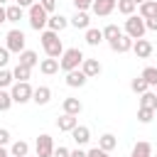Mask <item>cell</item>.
<instances>
[{
    "mask_svg": "<svg viewBox=\"0 0 157 157\" xmlns=\"http://www.w3.org/2000/svg\"><path fill=\"white\" fill-rule=\"evenodd\" d=\"M39 39H42V47H44V54H47V56H52V59H61V54H64V44H61V39H59V32H54V29H44Z\"/></svg>",
    "mask_w": 157,
    "mask_h": 157,
    "instance_id": "6da1fadb",
    "label": "cell"
},
{
    "mask_svg": "<svg viewBox=\"0 0 157 157\" xmlns=\"http://www.w3.org/2000/svg\"><path fill=\"white\" fill-rule=\"evenodd\" d=\"M83 52L78 49V47H71V49H64V54H61V59H59V66H61V71L66 74V71H74V69H81V64H83Z\"/></svg>",
    "mask_w": 157,
    "mask_h": 157,
    "instance_id": "7a4b0ae2",
    "label": "cell"
},
{
    "mask_svg": "<svg viewBox=\"0 0 157 157\" xmlns=\"http://www.w3.org/2000/svg\"><path fill=\"white\" fill-rule=\"evenodd\" d=\"M27 17H29V27L37 29V32H44L47 22H49V12L42 7V2H34L29 10H27Z\"/></svg>",
    "mask_w": 157,
    "mask_h": 157,
    "instance_id": "3957f363",
    "label": "cell"
},
{
    "mask_svg": "<svg viewBox=\"0 0 157 157\" xmlns=\"http://www.w3.org/2000/svg\"><path fill=\"white\" fill-rule=\"evenodd\" d=\"M125 34L128 37H132V39H142L145 37V32H147V25H145V17H140V15H130L128 20H125Z\"/></svg>",
    "mask_w": 157,
    "mask_h": 157,
    "instance_id": "277c9868",
    "label": "cell"
},
{
    "mask_svg": "<svg viewBox=\"0 0 157 157\" xmlns=\"http://www.w3.org/2000/svg\"><path fill=\"white\" fill-rule=\"evenodd\" d=\"M32 93H34V88L29 86V81H15L12 86H10V96H12V101L15 103H29L32 101Z\"/></svg>",
    "mask_w": 157,
    "mask_h": 157,
    "instance_id": "5b68a950",
    "label": "cell"
},
{
    "mask_svg": "<svg viewBox=\"0 0 157 157\" xmlns=\"http://www.w3.org/2000/svg\"><path fill=\"white\" fill-rule=\"evenodd\" d=\"M25 32L22 29H10L7 34H5V47L10 49V52H15V54H20V52H25Z\"/></svg>",
    "mask_w": 157,
    "mask_h": 157,
    "instance_id": "8992f818",
    "label": "cell"
},
{
    "mask_svg": "<svg viewBox=\"0 0 157 157\" xmlns=\"http://www.w3.org/2000/svg\"><path fill=\"white\" fill-rule=\"evenodd\" d=\"M34 150H37L39 157H52V155H54V140H52V135L42 132V135L37 137V142H34Z\"/></svg>",
    "mask_w": 157,
    "mask_h": 157,
    "instance_id": "52a82bcc",
    "label": "cell"
},
{
    "mask_svg": "<svg viewBox=\"0 0 157 157\" xmlns=\"http://www.w3.org/2000/svg\"><path fill=\"white\" fill-rule=\"evenodd\" d=\"M115 7H118V0H93L91 12H93L96 17H108Z\"/></svg>",
    "mask_w": 157,
    "mask_h": 157,
    "instance_id": "ba28073f",
    "label": "cell"
},
{
    "mask_svg": "<svg viewBox=\"0 0 157 157\" xmlns=\"http://www.w3.org/2000/svg\"><path fill=\"white\" fill-rule=\"evenodd\" d=\"M108 44H110V49H113V52H118V54H125V52H130V49H132L135 39H132V37H128V34L123 32L118 39H113V42H108Z\"/></svg>",
    "mask_w": 157,
    "mask_h": 157,
    "instance_id": "9c48e42d",
    "label": "cell"
},
{
    "mask_svg": "<svg viewBox=\"0 0 157 157\" xmlns=\"http://www.w3.org/2000/svg\"><path fill=\"white\" fill-rule=\"evenodd\" d=\"M66 86L69 88H81V86H86V81H88V76L81 71V69H74V71H66Z\"/></svg>",
    "mask_w": 157,
    "mask_h": 157,
    "instance_id": "30bf717a",
    "label": "cell"
},
{
    "mask_svg": "<svg viewBox=\"0 0 157 157\" xmlns=\"http://www.w3.org/2000/svg\"><path fill=\"white\" fill-rule=\"evenodd\" d=\"M76 125H78V115H69V113H61V118H56V128H59L61 132H71Z\"/></svg>",
    "mask_w": 157,
    "mask_h": 157,
    "instance_id": "8fae6325",
    "label": "cell"
},
{
    "mask_svg": "<svg viewBox=\"0 0 157 157\" xmlns=\"http://www.w3.org/2000/svg\"><path fill=\"white\" fill-rule=\"evenodd\" d=\"M76 29H88L91 27V17H88V10H76L74 12V17L69 20Z\"/></svg>",
    "mask_w": 157,
    "mask_h": 157,
    "instance_id": "7c38bea8",
    "label": "cell"
},
{
    "mask_svg": "<svg viewBox=\"0 0 157 157\" xmlns=\"http://www.w3.org/2000/svg\"><path fill=\"white\" fill-rule=\"evenodd\" d=\"M132 52H135V56H137V59H147V56L152 54V42H147L145 37H142V39H135Z\"/></svg>",
    "mask_w": 157,
    "mask_h": 157,
    "instance_id": "4fadbf2b",
    "label": "cell"
},
{
    "mask_svg": "<svg viewBox=\"0 0 157 157\" xmlns=\"http://www.w3.org/2000/svg\"><path fill=\"white\" fill-rule=\"evenodd\" d=\"M81 71H83L88 78H93V76H98V74L103 71V66H101V61H98V59H83Z\"/></svg>",
    "mask_w": 157,
    "mask_h": 157,
    "instance_id": "5bb4252c",
    "label": "cell"
},
{
    "mask_svg": "<svg viewBox=\"0 0 157 157\" xmlns=\"http://www.w3.org/2000/svg\"><path fill=\"white\" fill-rule=\"evenodd\" d=\"M32 101H34L37 105H47V103L52 101V88H49V86H37L34 93H32Z\"/></svg>",
    "mask_w": 157,
    "mask_h": 157,
    "instance_id": "9a60e30c",
    "label": "cell"
},
{
    "mask_svg": "<svg viewBox=\"0 0 157 157\" xmlns=\"http://www.w3.org/2000/svg\"><path fill=\"white\" fill-rule=\"evenodd\" d=\"M69 135L74 137V142H76L78 147H81V145H86V142L91 140V130H88L86 125H76V128H74V130H71Z\"/></svg>",
    "mask_w": 157,
    "mask_h": 157,
    "instance_id": "2e32d148",
    "label": "cell"
},
{
    "mask_svg": "<svg viewBox=\"0 0 157 157\" xmlns=\"http://www.w3.org/2000/svg\"><path fill=\"white\" fill-rule=\"evenodd\" d=\"M59 69H61V66H59V59L47 56V59H42V61H39V71H42L44 76H54Z\"/></svg>",
    "mask_w": 157,
    "mask_h": 157,
    "instance_id": "e0dca14e",
    "label": "cell"
},
{
    "mask_svg": "<svg viewBox=\"0 0 157 157\" xmlns=\"http://www.w3.org/2000/svg\"><path fill=\"white\" fill-rule=\"evenodd\" d=\"M71 22H69V17H64V15H49V22H47V27L49 29H54V32H61V29H66Z\"/></svg>",
    "mask_w": 157,
    "mask_h": 157,
    "instance_id": "ac0fdd59",
    "label": "cell"
},
{
    "mask_svg": "<svg viewBox=\"0 0 157 157\" xmlns=\"http://www.w3.org/2000/svg\"><path fill=\"white\" fill-rule=\"evenodd\" d=\"M61 108H64V113H69V115H78L81 110H83V103L78 101V98H64V103H61Z\"/></svg>",
    "mask_w": 157,
    "mask_h": 157,
    "instance_id": "d6986e66",
    "label": "cell"
},
{
    "mask_svg": "<svg viewBox=\"0 0 157 157\" xmlns=\"http://www.w3.org/2000/svg\"><path fill=\"white\" fill-rule=\"evenodd\" d=\"M140 10V17L150 20V17H157V0H145L142 5H137Z\"/></svg>",
    "mask_w": 157,
    "mask_h": 157,
    "instance_id": "ffe728a7",
    "label": "cell"
},
{
    "mask_svg": "<svg viewBox=\"0 0 157 157\" xmlns=\"http://www.w3.org/2000/svg\"><path fill=\"white\" fill-rule=\"evenodd\" d=\"M130 157H152V145H150L147 140H140V142H135V147H132Z\"/></svg>",
    "mask_w": 157,
    "mask_h": 157,
    "instance_id": "44dd1931",
    "label": "cell"
},
{
    "mask_svg": "<svg viewBox=\"0 0 157 157\" xmlns=\"http://www.w3.org/2000/svg\"><path fill=\"white\" fill-rule=\"evenodd\" d=\"M83 39H86V44H88V47H98V44L103 42V29L88 27V29H86V37H83Z\"/></svg>",
    "mask_w": 157,
    "mask_h": 157,
    "instance_id": "7402d4cb",
    "label": "cell"
},
{
    "mask_svg": "<svg viewBox=\"0 0 157 157\" xmlns=\"http://www.w3.org/2000/svg\"><path fill=\"white\" fill-rule=\"evenodd\" d=\"M17 56H20V61H17V64H25V66H29V69L39 64V56H37V52H32V49H25V52H20Z\"/></svg>",
    "mask_w": 157,
    "mask_h": 157,
    "instance_id": "603a6c76",
    "label": "cell"
},
{
    "mask_svg": "<svg viewBox=\"0 0 157 157\" xmlns=\"http://www.w3.org/2000/svg\"><path fill=\"white\" fill-rule=\"evenodd\" d=\"M98 147H101V150H105V152L115 150V147H118V140H115V135H113V132H103V135L98 137Z\"/></svg>",
    "mask_w": 157,
    "mask_h": 157,
    "instance_id": "cb8c5ba5",
    "label": "cell"
},
{
    "mask_svg": "<svg viewBox=\"0 0 157 157\" xmlns=\"http://www.w3.org/2000/svg\"><path fill=\"white\" fill-rule=\"evenodd\" d=\"M10 155H15V157H27V155H29V142H27V140H15L12 147H10Z\"/></svg>",
    "mask_w": 157,
    "mask_h": 157,
    "instance_id": "d4e9b609",
    "label": "cell"
},
{
    "mask_svg": "<svg viewBox=\"0 0 157 157\" xmlns=\"http://www.w3.org/2000/svg\"><path fill=\"white\" fill-rule=\"evenodd\" d=\"M5 10H7V22H20L25 17V7H20L17 2L10 5V7H5Z\"/></svg>",
    "mask_w": 157,
    "mask_h": 157,
    "instance_id": "484cf974",
    "label": "cell"
},
{
    "mask_svg": "<svg viewBox=\"0 0 157 157\" xmlns=\"http://www.w3.org/2000/svg\"><path fill=\"white\" fill-rule=\"evenodd\" d=\"M12 76H15V81H29L32 69H29V66H25V64H17V66L12 69Z\"/></svg>",
    "mask_w": 157,
    "mask_h": 157,
    "instance_id": "4316f807",
    "label": "cell"
},
{
    "mask_svg": "<svg viewBox=\"0 0 157 157\" xmlns=\"http://www.w3.org/2000/svg\"><path fill=\"white\" fill-rule=\"evenodd\" d=\"M140 105H142V108H155V110H157V93H152V91L140 93Z\"/></svg>",
    "mask_w": 157,
    "mask_h": 157,
    "instance_id": "83f0119b",
    "label": "cell"
},
{
    "mask_svg": "<svg viewBox=\"0 0 157 157\" xmlns=\"http://www.w3.org/2000/svg\"><path fill=\"white\" fill-rule=\"evenodd\" d=\"M135 10H137L135 0H118V12H120V15L130 17V15H135Z\"/></svg>",
    "mask_w": 157,
    "mask_h": 157,
    "instance_id": "f1b7e54d",
    "label": "cell"
},
{
    "mask_svg": "<svg viewBox=\"0 0 157 157\" xmlns=\"http://www.w3.org/2000/svg\"><path fill=\"white\" fill-rule=\"evenodd\" d=\"M120 34H123V29H120L118 25H105V27H103V39H105V42H113V39H118Z\"/></svg>",
    "mask_w": 157,
    "mask_h": 157,
    "instance_id": "f546056e",
    "label": "cell"
},
{
    "mask_svg": "<svg viewBox=\"0 0 157 157\" xmlns=\"http://www.w3.org/2000/svg\"><path fill=\"white\" fill-rule=\"evenodd\" d=\"M140 76L147 81V86H150V88H152V86H157V66H145Z\"/></svg>",
    "mask_w": 157,
    "mask_h": 157,
    "instance_id": "4dcf8cb0",
    "label": "cell"
},
{
    "mask_svg": "<svg viewBox=\"0 0 157 157\" xmlns=\"http://www.w3.org/2000/svg\"><path fill=\"white\" fill-rule=\"evenodd\" d=\"M130 88H132L135 93H145V91H150V86H147V81H145L142 76H135V78L130 81Z\"/></svg>",
    "mask_w": 157,
    "mask_h": 157,
    "instance_id": "1f68e13d",
    "label": "cell"
},
{
    "mask_svg": "<svg viewBox=\"0 0 157 157\" xmlns=\"http://www.w3.org/2000/svg\"><path fill=\"white\" fill-rule=\"evenodd\" d=\"M152 118H155V108H142V105L137 108V120L140 123L147 125V123H152Z\"/></svg>",
    "mask_w": 157,
    "mask_h": 157,
    "instance_id": "d6a6232c",
    "label": "cell"
},
{
    "mask_svg": "<svg viewBox=\"0 0 157 157\" xmlns=\"http://www.w3.org/2000/svg\"><path fill=\"white\" fill-rule=\"evenodd\" d=\"M15 101H12V96H10V91H5V88H0V113H5V110H10V105H12Z\"/></svg>",
    "mask_w": 157,
    "mask_h": 157,
    "instance_id": "836d02e7",
    "label": "cell"
},
{
    "mask_svg": "<svg viewBox=\"0 0 157 157\" xmlns=\"http://www.w3.org/2000/svg\"><path fill=\"white\" fill-rule=\"evenodd\" d=\"M15 83V76H12V71H7V69H0V88H10Z\"/></svg>",
    "mask_w": 157,
    "mask_h": 157,
    "instance_id": "e575fe53",
    "label": "cell"
},
{
    "mask_svg": "<svg viewBox=\"0 0 157 157\" xmlns=\"http://www.w3.org/2000/svg\"><path fill=\"white\" fill-rule=\"evenodd\" d=\"M10 61V49L7 47H0V69H5Z\"/></svg>",
    "mask_w": 157,
    "mask_h": 157,
    "instance_id": "d590c367",
    "label": "cell"
},
{
    "mask_svg": "<svg viewBox=\"0 0 157 157\" xmlns=\"http://www.w3.org/2000/svg\"><path fill=\"white\" fill-rule=\"evenodd\" d=\"M71 2L76 10H91V5H93V0H71Z\"/></svg>",
    "mask_w": 157,
    "mask_h": 157,
    "instance_id": "8d00e7d4",
    "label": "cell"
},
{
    "mask_svg": "<svg viewBox=\"0 0 157 157\" xmlns=\"http://www.w3.org/2000/svg\"><path fill=\"white\" fill-rule=\"evenodd\" d=\"M69 155H71V150L64 147V145H59V147H54V155L52 157H69Z\"/></svg>",
    "mask_w": 157,
    "mask_h": 157,
    "instance_id": "74e56055",
    "label": "cell"
},
{
    "mask_svg": "<svg viewBox=\"0 0 157 157\" xmlns=\"http://www.w3.org/2000/svg\"><path fill=\"white\" fill-rule=\"evenodd\" d=\"M42 2V7L47 10V12H54L56 10V0H39Z\"/></svg>",
    "mask_w": 157,
    "mask_h": 157,
    "instance_id": "f35d334b",
    "label": "cell"
},
{
    "mask_svg": "<svg viewBox=\"0 0 157 157\" xmlns=\"http://www.w3.org/2000/svg\"><path fill=\"white\" fill-rule=\"evenodd\" d=\"M7 142H10V130H5V128H0V145L5 147Z\"/></svg>",
    "mask_w": 157,
    "mask_h": 157,
    "instance_id": "ab89813d",
    "label": "cell"
},
{
    "mask_svg": "<svg viewBox=\"0 0 157 157\" xmlns=\"http://www.w3.org/2000/svg\"><path fill=\"white\" fill-rule=\"evenodd\" d=\"M88 157H108V152L101 147H93V150H88Z\"/></svg>",
    "mask_w": 157,
    "mask_h": 157,
    "instance_id": "60d3db41",
    "label": "cell"
},
{
    "mask_svg": "<svg viewBox=\"0 0 157 157\" xmlns=\"http://www.w3.org/2000/svg\"><path fill=\"white\" fill-rule=\"evenodd\" d=\"M145 25H147V29L157 32V17H150V20H145Z\"/></svg>",
    "mask_w": 157,
    "mask_h": 157,
    "instance_id": "b9f144b4",
    "label": "cell"
},
{
    "mask_svg": "<svg viewBox=\"0 0 157 157\" xmlns=\"http://www.w3.org/2000/svg\"><path fill=\"white\" fill-rule=\"evenodd\" d=\"M15 2H17L20 7H25V10H29V7L34 5V0H15Z\"/></svg>",
    "mask_w": 157,
    "mask_h": 157,
    "instance_id": "7bdbcfd3",
    "label": "cell"
},
{
    "mask_svg": "<svg viewBox=\"0 0 157 157\" xmlns=\"http://www.w3.org/2000/svg\"><path fill=\"white\" fill-rule=\"evenodd\" d=\"M69 157H88V152H83V150H78V147H76V150H71V155H69Z\"/></svg>",
    "mask_w": 157,
    "mask_h": 157,
    "instance_id": "ee69618b",
    "label": "cell"
},
{
    "mask_svg": "<svg viewBox=\"0 0 157 157\" xmlns=\"http://www.w3.org/2000/svg\"><path fill=\"white\" fill-rule=\"evenodd\" d=\"M2 22H7V10L0 5V25H2Z\"/></svg>",
    "mask_w": 157,
    "mask_h": 157,
    "instance_id": "f6af8a7d",
    "label": "cell"
},
{
    "mask_svg": "<svg viewBox=\"0 0 157 157\" xmlns=\"http://www.w3.org/2000/svg\"><path fill=\"white\" fill-rule=\"evenodd\" d=\"M0 157H10V152H7V150H5L2 145H0Z\"/></svg>",
    "mask_w": 157,
    "mask_h": 157,
    "instance_id": "bcb514c9",
    "label": "cell"
},
{
    "mask_svg": "<svg viewBox=\"0 0 157 157\" xmlns=\"http://www.w3.org/2000/svg\"><path fill=\"white\" fill-rule=\"evenodd\" d=\"M142 2H145V0H135V5H142Z\"/></svg>",
    "mask_w": 157,
    "mask_h": 157,
    "instance_id": "7dc6e473",
    "label": "cell"
},
{
    "mask_svg": "<svg viewBox=\"0 0 157 157\" xmlns=\"http://www.w3.org/2000/svg\"><path fill=\"white\" fill-rule=\"evenodd\" d=\"M2 2H7V0H0V5H2Z\"/></svg>",
    "mask_w": 157,
    "mask_h": 157,
    "instance_id": "c3c4849f",
    "label": "cell"
},
{
    "mask_svg": "<svg viewBox=\"0 0 157 157\" xmlns=\"http://www.w3.org/2000/svg\"><path fill=\"white\" fill-rule=\"evenodd\" d=\"M10 157H15V155H10Z\"/></svg>",
    "mask_w": 157,
    "mask_h": 157,
    "instance_id": "681fc988",
    "label": "cell"
},
{
    "mask_svg": "<svg viewBox=\"0 0 157 157\" xmlns=\"http://www.w3.org/2000/svg\"><path fill=\"white\" fill-rule=\"evenodd\" d=\"M34 157H39V155H34Z\"/></svg>",
    "mask_w": 157,
    "mask_h": 157,
    "instance_id": "f907efd6",
    "label": "cell"
},
{
    "mask_svg": "<svg viewBox=\"0 0 157 157\" xmlns=\"http://www.w3.org/2000/svg\"><path fill=\"white\" fill-rule=\"evenodd\" d=\"M152 157H157V155H152Z\"/></svg>",
    "mask_w": 157,
    "mask_h": 157,
    "instance_id": "816d5d0a",
    "label": "cell"
}]
</instances>
